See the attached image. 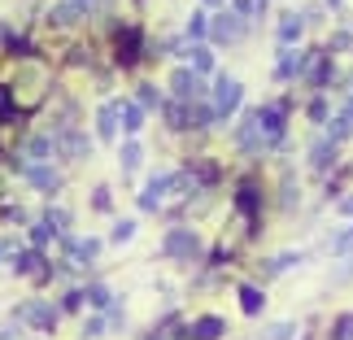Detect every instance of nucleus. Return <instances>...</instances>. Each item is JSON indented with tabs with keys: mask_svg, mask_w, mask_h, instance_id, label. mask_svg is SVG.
I'll list each match as a JSON object with an SVG mask.
<instances>
[{
	"mask_svg": "<svg viewBox=\"0 0 353 340\" xmlns=\"http://www.w3.org/2000/svg\"><path fill=\"white\" fill-rule=\"evenodd\" d=\"M13 323H18V328H31L35 336H52V332H57V323H61V310H57V301L26 297V301L13 310Z\"/></svg>",
	"mask_w": 353,
	"mask_h": 340,
	"instance_id": "1",
	"label": "nucleus"
},
{
	"mask_svg": "<svg viewBox=\"0 0 353 340\" xmlns=\"http://www.w3.org/2000/svg\"><path fill=\"white\" fill-rule=\"evenodd\" d=\"M140 57H144V31L135 22L114 26V61L122 70H131V66H140Z\"/></svg>",
	"mask_w": 353,
	"mask_h": 340,
	"instance_id": "2",
	"label": "nucleus"
},
{
	"mask_svg": "<svg viewBox=\"0 0 353 340\" xmlns=\"http://www.w3.org/2000/svg\"><path fill=\"white\" fill-rule=\"evenodd\" d=\"M161 253L170 257V262H196L201 257V236L192 227H174L161 236Z\"/></svg>",
	"mask_w": 353,
	"mask_h": 340,
	"instance_id": "3",
	"label": "nucleus"
},
{
	"mask_svg": "<svg viewBox=\"0 0 353 340\" xmlns=\"http://www.w3.org/2000/svg\"><path fill=\"white\" fill-rule=\"evenodd\" d=\"M257 131H262V144L266 148L283 144V131H288V105H283V101L262 105V110H257Z\"/></svg>",
	"mask_w": 353,
	"mask_h": 340,
	"instance_id": "4",
	"label": "nucleus"
},
{
	"mask_svg": "<svg viewBox=\"0 0 353 340\" xmlns=\"http://www.w3.org/2000/svg\"><path fill=\"white\" fill-rule=\"evenodd\" d=\"M210 105H214V114H219V122L232 114V110H240V101H244V83L240 79H232V74H219L214 79V92H210Z\"/></svg>",
	"mask_w": 353,
	"mask_h": 340,
	"instance_id": "5",
	"label": "nucleus"
},
{
	"mask_svg": "<svg viewBox=\"0 0 353 340\" xmlns=\"http://www.w3.org/2000/svg\"><path fill=\"white\" fill-rule=\"evenodd\" d=\"M262 206H266V197H262V188H257V179H244L236 188V210L249 219V236H257V227H262Z\"/></svg>",
	"mask_w": 353,
	"mask_h": 340,
	"instance_id": "6",
	"label": "nucleus"
},
{
	"mask_svg": "<svg viewBox=\"0 0 353 340\" xmlns=\"http://www.w3.org/2000/svg\"><path fill=\"white\" fill-rule=\"evenodd\" d=\"M13 170L31 188H39V192H57L61 188V170L52 166V161H13Z\"/></svg>",
	"mask_w": 353,
	"mask_h": 340,
	"instance_id": "7",
	"label": "nucleus"
},
{
	"mask_svg": "<svg viewBox=\"0 0 353 340\" xmlns=\"http://www.w3.org/2000/svg\"><path fill=\"white\" fill-rule=\"evenodd\" d=\"M244 31H249V22H244L240 18V13H232V9H223V13H214V18H210V39H214V44H240V39H244Z\"/></svg>",
	"mask_w": 353,
	"mask_h": 340,
	"instance_id": "8",
	"label": "nucleus"
},
{
	"mask_svg": "<svg viewBox=\"0 0 353 340\" xmlns=\"http://www.w3.org/2000/svg\"><path fill=\"white\" fill-rule=\"evenodd\" d=\"M170 92H174V101H183V105H192V101H205V97H210L205 79L192 74L188 66H179V70L170 74Z\"/></svg>",
	"mask_w": 353,
	"mask_h": 340,
	"instance_id": "9",
	"label": "nucleus"
},
{
	"mask_svg": "<svg viewBox=\"0 0 353 340\" xmlns=\"http://www.w3.org/2000/svg\"><path fill=\"white\" fill-rule=\"evenodd\" d=\"M223 332H227V323L219 314H201L188 328H179V340H223Z\"/></svg>",
	"mask_w": 353,
	"mask_h": 340,
	"instance_id": "10",
	"label": "nucleus"
},
{
	"mask_svg": "<svg viewBox=\"0 0 353 340\" xmlns=\"http://www.w3.org/2000/svg\"><path fill=\"white\" fill-rule=\"evenodd\" d=\"M114 114H118V131H127V140H135V135L144 131V110H140L131 97L114 101Z\"/></svg>",
	"mask_w": 353,
	"mask_h": 340,
	"instance_id": "11",
	"label": "nucleus"
},
{
	"mask_svg": "<svg viewBox=\"0 0 353 340\" xmlns=\"http://www.w3.org/2000/svg\"><path fill=\"white\" fill-rule=\"evenodd\" d=\"M236 148H244V153H266L262 131H257V110H249V114H244V122L236 127Z\"/></svg>",
	"mask_w": 353,
	"mask_h": 340,
	"instance_id": "12",
	"label": "nucleus"
},
{
	"mask_svg": "<svg viewBox=\"0 0 353 340\" xmlns=\"http://www.w3.org/2000/svg\"><path fill=\"white\" fill-rule=\"evenodd\" d=\"M183 57H188V70L201 74V79L214 70V48H205V44H188V48H183Z\"/></svg>",
	"mask_w": 353,
	"mask_h": 340,
	"instance_id": "13",
	"label": "nucleus"
},
{
	"mask_svg": "<svg viewBox=\"0 0 353 340\" xmlns=\"http://www.w3.org/2000/svg\"><path fill=\"white\" fill-rule=\"evenodd\" d=\"M161 122H166L174 135H179V131H192V118H188V105L183 101H166V105H161Z\"/></svg>",
	"mask_w": 353,
	"mask_h": 340,
	"instance_id": "14",
	"label": "nucleus"
},
{
	"mask_svg": "<svg viewBox=\"0 0 353 340\" xmlns=\"http://www.w3.org/2000/svg\"><path fill=\"white\" fill-rule=\"evenodd\" d=\"M240 310H244V314H249V319H257V314H262V310H266V292L262 288H257V283H240Z\"/></svg>",
	"mask_w": 353,
	"mask_h": 340,
	"instance_id": "15",
	"label": "nucleus"
},
{
	"mask_svg": "<svg viewBox=\"0 0 353 340\" xmlns=\"http://www.w3.org/2000/svg\"><path fill=\"white\" fill-rule=\"evenodd\" d=\"M88 13L74 5V0H61V5H52V13H48V22L52 26H74V22H83Z\"/></svg>",
	"mask_w": 353,
	"mask_h": 340,
	"instance_id": "16",
	"label": "nucleus"
},
{
	"mask_svg": "<svg viewBox=\"0 0 353 340\" xmlns=\"http://www.w3.org/2000/svg\"><path fill=\"white\" fill-rule=\"evenodd\" d=\"M301 31H305V22H301V13H283V18H279V39H283V48H292L296 44V39H301Z\"/></svg>",
	"mask_w": 353,
	"mask_h": 340,
	"instance_id": "17",
	"label": "nucleus"
},
{
	"mask_svg": "<svg viewBox=\"0 0 353 340\" xmlns=\"http://www.w3.org/2000/svg\"><path fill=\"white\" fill-rule=\"evenodd\" d=\"M118 166H122V174H135V170L144 166V148H140V140H127V144H122Z\"/></svg>",
	"mask_w": 353,
	"mask_h": 340,
	"instance_id": "18",
	"label": "nucleus"
},
{
	"mask_svg": "<svg viewBox=\"0 0 353 340\" xmlns=\"http://www.w3.org/2000/svg\"><path fill=\"white\" fill-rule=\"evenodd\" d=\"M296 262H305V253H279V257H270V262H262V279H275V275H283V270H292Z\"/></svg>",
	"mask_w": 353,
	"mask_h": 340,
	"instance_id": "19",
	"label": "nucleus"
},
{
	"mask_svg": "<svg viewBox=\"0 0 353 340\" xmlns=\"http://www.w3.org/2000/svg\"><path fill=\"white\" fill-rule=\"evenodd\" d=\"M83 306H92V310L101 314V310H110V306H114V292L105 288V283H88V288H83Z\"/></svg>",
	"mask_w": 353,
	"mask_h": 340,
	"instance_id": "20",
	"label": "nucleus"
},
{
	"mask_svg": "<svg viewBox=\"0 0 353 340\" xmlns=\"http://www.w3.org/2000/svg\"><path fill=\"white\" fill-rule=\"evenodd\" d=\"M97 135H101L105 144L118 135V114H114V105H101V110H97Z\"/></svg>",
	"mask_w": 353,
	"mask_h": 340,
	"instance_id": "21",
	"label": "nucleus"
},
{
	"mask_svg": "<svg viewBox=\"0 0 353 340\" xmlns=\"http://www.w3.org/2000/svg\"><path fill=\"white\" fill-rule=\"evenodd\" d=\"M332 161H336V144L332 140H319L314 148H310V166L314 170H332Z\"/></svg>",
	"mask_w": 353,
	"mask_h": 340,
	"instance_id": "22",
	"label": "nucleus"
},
{
	"mask_svg": "<svg viewBox=\"0 0 353 340\" xmlns=\"http://www.w3.org/2000/svg\"><path fill=\"white\" fill-rule=\"evenodd\" d=\"M296 61H301V52H296V48H283L279 61H275V79H283V83L296 79Z\"/></svg>",
	"mask_w": 353,
	"mask_h": 340,
	"instance_id": "23",
	"label": "nucleus"
},
{
	"mask_svg": "<svg viewBox=\"0 0 353 340\" xmlns=\"http://www.w3.org/2000/svg\"><path fill=\"white\" fill-rule=\"evenodd\" d=\"M183 35L192 39V44H201V39L210 35V13H205V9H196L192 18H188V31H183Z\"/></svg>",
	"mask_w": 353,
	"mask_h": 340,
	"instance_id": "24",
	"label": "nucleus"
},
{
	"mask_svg": "<svg viewBox=\"0 0 353 340\" xmlns=\"http://www.w3.org/2000/svg\"><path fill=\"white\" fill-rule=\"evenodd\" d=\"M52 240H57V231H52L44 219H39V223H31V244H26V249H39V253H44Z\"/></svg>",
	"mask_w": 353,
	"mask_h": 340,
	"instance_id": "25",
	"label": "nucleus"
},
{
	"mask_svg": "<svg viewBox=\"0 0 353 340\" xmlns=\"http://www.w3.org/2000/svg\"><path fill=\"white\" fill-rule=\"evenodd\" d=\"M135 105H140V110H161V105H166V101H161V92L153 88V83H140V88H135V97H131Z\"/></svg>",
	"mask_w": 353,
	"mask_h": 340,
	"instance_id": "26",
	"label": "nucleus"
},
{
	"mask_svg": "<svg viewBox=\"0 0 353 340\" xmlns=\"http://www.w3.org/2000/svg\"><path fill=\"white\" fill-rule=\"evenodd\" d=\"M18 118V101H13V88L0 83V122H13Z\"/></svg>",
	"mask_w": 353,
	"mask_h": 340,
	"instance_id": "27",
	"label": "nucleus"
},
{
	"mask_svg": "<svg viewBox=\"0 0 353 340\" xmlns=\"http://www.w3.org/2000/svg\"><path fill=\"white\" fill-rule=\"evenodd\" d=\"M327 332H332V340H353V314H336Z\"/></svg>",
	"mask_w": 353,
	"mask_h": 340,
	"instance_id": "28",
	"label": "nucleus"
},
{
	"mask_svg": "<svg viewBox=\"0 0 353 340\" xmlns=\"http://www.w3.org/2000/svg\"><path fill=\"white\" fill-rule=\"evenodd\" d=\"M61 314H79L83 310V288H70V292H61Z\"/></svg>",
	"mask_w": 353,
	"mask_h": 340,
	"instance_id": "29",
	"label": "nucleus"
},
{
	"mask_svg": "<svg viewBox=\"0 0 353 340\" xmlns=\"http://www.w3.org/2000/svg\"><path fill=\"white\" fill-rule=\"evenodd\" d=\"M135 231H140V227H135V219H118L110 240H114V244H127V240H135Z\"/></svg>",
	"mask_w": 353,
	"mask_h": 340,
	"instance_id": "30",
	"label": "nucleus"
},
{
	"mask_svg": "<svg viewBox=\"0 0 353 340\" xmlns=\"http://www.w3.org/2000/svg\"><path fill=\"white\" fill-rule=\"evenodd\" d=\"M105 332H110V323H105V314H92V319L83 323V340H101Z\"/></svg>",
	"mask_w": 353,
	"mask_h": 340,
	"instance_id": "31",
	"label": "nucleus"
},
{
	"mask_svg": "<svg viewBox=\"0 0 353 340\" xmlns=\"http://www.w3.org/2000/svg\"><path fill=\"white\" fill-rule=\"evenodd\" d=\"M296 336V323H270L262 332V340H292Z\"/></svg>",
	"mask_w": 353,
	"mask_h": 340,
	"instance_id": "32",
	"label": "nucleus"
},
{
	"mask_svg": "<svg viewBox=\"0 0 353 340\" xmlns=\"http://www.w3.org/2000/svg\"><path fill=\"white\" fill-rule=\"evenodd\" d=\"M92 210H101V214H110V210H114L110 188H97V192H92Z\"/></svg>",
	"mask_w": 353,
	"mask_h": 340,
	"instance_id": "33",
	"label": "nucleus"
},
{
	"mask_svg": "<svg viewBox=\"0 0 353 340\" xmlns=\"http://www.w3.org/2000/svg\"><path fill=\"white\" fill-rule=\"evenodd\" d=\"M332 48H336V52H349V48H353V31H336V35H332Z\"/></svg>",
	"mask_w": 353,
	"mask_h": 340,
	"instance_id": "34",
	"label": "nucleus"
},
{
	"mask_svg": "<svg viewBox=\"0 0 353 340\" xmlns=\"http://www.w3.org/2000/svg\"><path fill=\"white\" fill-rule=\"evenodd\" d=\"M332 249H336V253H349V249H353V227H349V231H341V236L332 240Z\"/></svg>",
	"mask_w": 353,
	"mask_h": 340,
	"instance_id": "35",
	"label": "nucleus"
},
{
	"mask_svg": "<svg viewBox=\"0 0 353 340\" xmlns=\"http://www.w3.org/2000/svg\"><path fill=\"white\" fill-rule=\"evenodd\" d=\"M310 122H327V101H314V105H310Z\"/></svg>",
	"mask_w": 353,
	"mask_h": 340,
	"instance_id": "36",
	"label": "nucleus"
},
{
	"mask_svg": "<svg viewBox=\"0 0 353 340\" xmlns=\"http://www.w3.org/2000/svg\"><path fill=\"white\" fill-rule=\"evenodd\" d=\"M336 214H341V219H353V192H345V201H336Z\"/></svg>",
	"mask_w": 353,
	"mask_h": 340,
	"instance_id": "37",
	"label": "nucleus"
},
{
	"mask_svg": "<svg viewBox=\"0 0 353 340\" xmlns=\"http://www.w3.org/2000/svg\"><path fill=\"white\" fill-rule=\"evenodd\" d=\"M13 249H18V244H13V240H0V262H5V257H9Z\"/></svg>",
	"mask_w": 353,
	"mask_h": 340,
	"instance_id": "38",
	"label": "nucleus"
},
{
	"mask_svg": "<svg viewBox=\"0 0 353 340\" xmlns=\"http://www.w3.org/2000/svg\"><path fill=\"white\" fill-rule=\"evenodd\" d=\"M266 5H270V0H253V9H257V18H262V13H266Z\"/></svg>",
	"mask_w": 353,
	"mask_h": 340,
	"instance_id": "39",
	"label": "nucleus"
},
{
	"mask_svg": "<svg viewBox=\"0 0 353 340\" xmlns=\"http://www.w3.org/2000/svg\"><path fill=\"white\" fill-rule=\"evenodd\" d=\"M201 5H205V9H219V5H223V0H201Z\"/></svg>",
	"mask_w": 353,
	"mask_h": 340,
	"instance_id": "40",
	"label": "nucleus"
},
{
	"mask_svg": "<svg viewBox=\"0 0 353 340\" xmlns=\"http://www.w3.org/2000/svg\"><path fill=\"white\" fill-rule=\"evenodd\" d=\"M327 5H332V9H341V5H345V0H327Z\"/></svg>",
	"mask_w": 353,
	"mask_h": 340,
	"instance_id": "41",
	"label": "nucleus"
},
{
	"mask_svg": "<svg viewBox=\"0 0 353 340\" xmlns=\"http://www.w3.org/2000/svg\"><path fill=\"white\" fill-rule=\"evenodd\" d=\"M140 5H144V0H140Z\"/></svg>",
	"mask_w": 353,
	"mask_h": 340,
	"instance_id": "42",
	"label": "nucleus"
}]
</instances>
